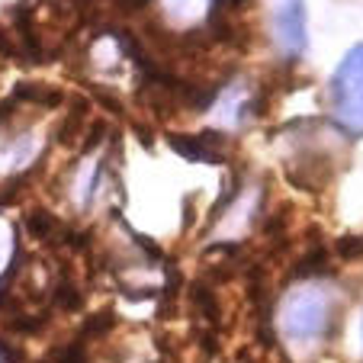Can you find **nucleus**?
Masks as SVG:
<instances>
[{"mask_svg": "<svg viewBox=\"0 0 363 363\" xmlns=\"http://www.w3.org/2000/svg\"><path fill=\"white\" fill-rule=\"evenodd\" d=\"M331 306H328V296L315 286H302L296 293L286 296L280 308V322H283V331L286 337L293 341H318V337L331 335Z\"/></svg>", "mask_w": 363, "mask_h": 363, "instance_id": "f257e3e1", "label": "nucleus"}, {"mask_svg": "<svg viewBox=\"0 0 363 363\" xmlns=\"http://www.w3.org/2000/svg\"><path fill=\"white\" fill-rule=\"evenodd\" d=\"M331 106L337 125L350 135H363V45H354L337 65L331 77Z\"/></svg>", "mask_w": 363, "mask_h": 363, "instance_id": "f03ea898", "label": "nucleus"}, {"mask_svg": "<svg viewBox=\"0 0 363 363\" xmlns=\"http://www.w3.org/2000/svg\"><path fill=\"white\" fill-rule=\"evenodd\" d=\"M277 42L289 58L306 52V4L302 0H283L277 7Z\"/></svg>", "mask_w": 363, "mask_h": 363, "instance_id": "7ed1b4c3", "label": "nucleus"}, {"mask_svg": "<svg viewBox=\"0 0 363 363\" xmlns=\"http://www.w3.org/2000/svg\"><path fill=\"white\" fill-rule=\"evenodd\" d=\"M167 145L186 161H203V164H222V161H225L222 135H216V132H203V135H171Z\"/></svg>", "mask_w": 363, "mask_h": 363, "instance_id": "20e7f679", "label": "nucleus"}, {"mask_svg": "<svg viewBox=\"0 0 363 363\" xmlns=\"http://www.w3.org/2000/svg\"><path fill=\"white\" fill-rule=\"evenodd\" d=\"M325 264H328V251H325V247H318V251H312L306 261L293 270V277H296V280H306V277H322V274H328V270H325Z\"/></svg>", "mask_w": 363, "mask_h": 363, "instance_id": "39448f33", "label": "nucleus"}, {"mask_svg": "<svg viewBox=\"0 0 363 363\" xmlns=\"http://www.w3.org/2000/svg\"><path fill=\"white\" fill-rule=\"evenodd\" d=\"M335 254L344 257V261H354V257H363V235H347V238L335 241Z\"/></svg>", "mask_w": 363, "mask_h": 363, "instance_id": "423d86ee", "label": "nucleus"}]
</instances>
